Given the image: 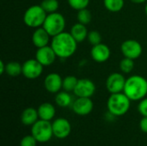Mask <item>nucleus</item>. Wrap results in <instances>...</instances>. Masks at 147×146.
Segmentation results:
<instances>
[{"instance_id": "nucleus-32", "label": "nucleus", "mask_w": 147, "mask_h": 146, "mask_svg": "<svg viewBox=\"0 0 147 146\" xmlns=\"http://www.w3.org/2000/svg\"><path fill=\"white\" fill-rule=\"evenodd\" d=\"M5 71H6V64L3 60H1L0 61V74L3 75Z\"/></svg>"}, {"instance_id": "nucleus-31", "label": "nucleus", "mask_w": 147, "mask_h": 146, "mask_svg": "<svg viewBox=\"0 0 147 146\" xmlns=\"http://www.w3.org/2000/svg\"><path fill=\"white\" fill-rule=\"evenodd\" d=\"M140 130H141L143 133H147V117H143V118L140 120Z\"/></svg>"}, {"instance_id": "nucleus-5", "label": "nucleus", "mask_w": 147, "mask_h": 146, "mask_svg": "<svg viewBox=\"0 0 147 146\" xmlns=\"http://www.w3.org/2000/svg\"><path fill=\"white\" fill-rule=\"evenodd\" d=\"M65 25L66 22L64 15L57 11L54 13L47 14L42 27L47 30L51 37H53L64 32Z\"/></svg>"}, {"instance_id": "nucleus-8", "label": "nucleus", "mask_w": 147, "mask_h": 146, "mask_svg": "<svg viewBox=\"0 0 147 146\" xmlns=\"http://www.w3.org/2000/svg\"><path fill=\"white\" fill-rule=\"evenodd\" d=\"M43 67L36 59H29L22 64V75L30 80L37 79L41 76Z\"/></svg>"}, {"instance_id": "nucleus-19", "label": "nucleus", "mask_w": 147, "mask_h": 146, "mask_svg": "<svg viewBox=\"0 0 147 146\" xmlns=\"http://www.w3.org/2000/svg\"><path fill=\"white\" fill-rule=\"evenodd\" d=\"M38 110L34 108H25L21 114V121L25 126H33L39 120Z\"/></svg>"}, {"instance_id": "nucleus-28", "label": "nucleus", "mask_w": 147, "mask_h": 146, "mask_svg": "<svg viewBox=\"0 0 147 146\" xmlns=\"http://www.w3.org/2000/svg\"><path fill=\"white\" fill-rule=\"evenodd\" d=\"M87 40H88V41H89L92 46H96V45H97V44L102 43V38L101 34H100L98 31H96V30H92V31H90V32H89L88 36H87Z\"/></svg>"}, {"instance_id": "nucleus-33", "label": "nucleus", "mask_w": 147, "mask_h": 146, "mask_svg": "<svg viewBox=\"0 0 147 146\" xmlns=\"http://www.w3.org/2000/svg\"><path fill=\"white\" fill-rule=\"evenodd\" d=\"M132 3H137V4H140V3H146L147 0H130Z\"/></svg>"}, {"instance_id": "nucleus-11", "label": "nucleus", "mask_w": 147, "mask_h": 146, "mask_svg": "<svg viewBox=\"0 0 147 146\" xmlns=\"http://www.w3.org/2000/svg\"><path fill=\"white\" fill-rule=\"evenodd\" d=\"M53 136L59 139H64L69 137L71 132V125L65 118H58L52 123Z\"/></svg>"}, {"instance_id": "nucleus-24", "label": "nucleus", "mask_w": 147, "mask_h": 146, "mask_svg": "<svg viewBox=\"0 0 147 146\" xmlns=\"http://www.w3.org/2000/svg\"><path fill=\"white\" fill-rule=\"evenodd\" d=\"M40 5L47 14L57 12L59 8V3L58 0H42Z\"/></svg>"}, {"instance_id": "nucleus-13", "label": "nucleus", "mask_w": 147, "mask_h": 146, "mask_svg": "<svg viewBox=\"0 0 147 146\" xmlns=\"http://www.w3.org/2000/svg\"><path fill=\"white\" fill-rule=\"evenodd\" d=\"M57 58L58 57L55 52L53 51V47L49 45L43 46V47L37 48V51L35 52V59L43 66L52 65L55 62Z\"/></svg>"}, {"instance_id": "nucleus-23", "label": "nucleus", "mask_w": 147, "mask_h": 146, "mask_svg": "<svg viewBox=\"0 0 147 146\" xmlns=\"http://www.w3.org/2000/svg\"><path fill=\"white\" fill-rule=\"evenodd\" d=\"M78 82V79L75 76H66L65 78H63V90L67 92H73Z\"/></svg>"}, {"instance_id": "nucleus-9", "label": "nucleus", "mask_w": 147, "mask_h": 146, "mask_svg": "<svg viewBox=\"0 0 147 146\" xmlns=\"http://www.w3.org/2000/svg\"><path fill=\"white\" fill-rule=\"evenodd\" d=\"M127 78L121 72L111 73L106 80V89L110 94L121 93L124 91Z\"/></svg>"}, {"instance_id": "nucleus-7", "label": "nucleus", "mask_w": 147, "mask_h": 146, "mask_svg": "<svg viewBox=\"0 0 147 146\" xmlns=\"http://www.w3.org/2000/svg\"><path fill=\"white\" fill-rule=\"evenodd\" d=\"M121 51L124 57L134 60L141 56L143 52V47L140 41L136 40L129 39L121 43Z\"/></svg>"}, {"instance_id": "nucleus-18", "label": "nucleus", "mask_w": 147, "mask_h": 146, "mask_svg": "<svg viewBox=\"0 0 147 146\" xmlns=\"http://www.w3.org/2000/svg\"><path fill=\"white\" fill-rule=\"evenodd\" d=\"M70 33L72 35V37L76 40V41L78 43H80L87 39L89 31L87 29L86 25L82 24L80 22H77L71 28Z\"/></svg>"}, {"instance_id": "nucleus-34", "label": "nucleus", "mask_w": 147, "mask_h": 146, "mask_svg": "<svg viewBox=\"0 0 147 146\" xmlns=\"http://www.w3.org/2000/svg\"><path fill=\"white\" fill-rule=\"evenodd\" d=\"M145 12H146V15H147V2L146 3V6H145Z\"/></svg>"}, {"instance_id": "nucleus-14", "label": "nucleus", "mask_w": 147, "mask_h": 146, "mask_svg": "<svg viewBox=\"0 0 147 146\" xmlns=\"http://www.w3.org/2000/svg\"><path fill=\"white\" fill-rule=\"evenodd\" d=\"M44 87L46 90L52 94H57L63 89V78L56 72L49 73L44 79Z\"/></svg>"}, {"instance_id": "nucleus-20", "label": "nucleus", "mask_w": 147, "mask_h": 146, "mask_svg": "<svg viewBox=\"0 0 147 146\" xmlns=\"http://www.w3.org/2000/svg\"><path fill=\"white\" fill-rule=\"evenodd\" d=\"M74 100L71 92H67L65 90H61L56 94L55 96V103L60 108H68L72 105Z\"/></svg>"}, {"instance_id": "nucleus-30", "label": "nucleus", "mask_w": 147, "mask_h": 146, "mask_svg": "<svg viewBox=\"0 0 147 146\" xmlns=\"http://www.w3.org/2000/svg\"><path fill=\"white\" fill-rule=\"evenodd\" d=\"M138 111L143 117H147V97L140 101L138 105Z\"/></svg>"}, {"instance_id": "nucleus-12", "label": "nucleus", "mask_w": 147, "mask_h": 146, "mask_svg": "<svg viewBox=\"0 0 147 146\" xmlns=\"http://www.w3.org/2000/svg\"><path fill=\"white\" fill-rule=\"evenodd\" d=\"M71 108L76 114L79 116H85L92 112L94 103L89 97H77L71 105Z\"/></svg>"}, {"instance_id": "nucleus-29", "label": "nucleus", "mask_w": 147, "mask_h": 146, "mask_svg": "<svg viewBox=\"0 0 147 146\" xmlns=\"http://www.w3.org/2000/svg\"><path fill=\"white\" fill-rule=\"evenodd\" d=\"M37 143L38 141L31 134V135H27L22 139L20 142V146H36Z\"/></svg>"}, {"instance_id": "nucleus-27", "label": "nucleus", "mask_w": 147, "mask_h": 146, "mask_svg": "<svg viewBox=\"0 0 147 146\" xmlns=\"http://www.w3.org/2000/svg\"><path fill=\"white\" fill-rule=\"evenodd\" d=\"M70 7L75 10H80L88 8L90 4V0H67Z\"/></svg>"}, {"instance_id": "nucleus-21", "label": "nucleus", "mask_w": 147, "mask_h": 146, "mask_svg": "<svg viewBox=\"0 0 147 146\" xmlns=\"http://www.w3.org/2000/svg\"><path fill=\"white\" fill-rule=\"evenodd\" d=\"M7 75L12 77H16L22 74V65L17 61H9L6 64V71Z\"/></svg>"}, {"instance_id": "nucleus-25", "label": "nucleus", "mask_w": 147, "mask_h": 146, "mask_svg": "<svg viewBox=\"0 0 147 146\" xmlns=\"http://www.w3.org/2000/svg\"><path fill=\"white\" fill-rule=\"evenodd\" d=\"M134 68V60L124 57L120 62V70L124 74H129Z\"/></svg>"}, {"instance_id": "nucleus-10", "label": "nucleus", "mask_w": 147, "mask_h": 146, "mask_svg": "<svg viewBox=\"0 0 147 146\" xmlns=\"http://www.w3.org/2000/svg\"><path fill=\"white\" fill-rule=\"evenodd\" d=\"M96 84L89 78L78 79L77 86L73 91L77 97H89L90 98L96 92Z\"/></svg>"}, {"instance_id": "nucleus-26", "label": "nucleus", "mask_w": 147, "mask_h": 146, "mask_svg": "<svg viewBox=\"0 0 147 146\" xmlns=\"http://www.w3.org/2000/svg\"><path fill=\"white\" fill-rule=\"evenodd\" d=\"M91 18H92L91 12L87 8L84 9H80L78 11V15H77L78 22L87 25L91 22Z\"/></svg>"}, {"instance_id": "nucleus-1", "label": "nucleus", "mask_w": 147, "mask_h": 146, "mask_svg": "<svg viewBox=\"0 0 147 146\" xmlns=\"http://www.w3.org/2000/svg\"><path fill=\"white\" fill-rule=\"evenodd\" d=\"M50 46L53 47L58 58L65 59L71 57L76 52L78 42L71 33L64 31L52 37Z\"/></svg>"}, {"instance_id": "nucleus-6", "label": "nucleus", "mask_w": 147, "mask_h": 146, "mask_svg": "<svg viewBox=\"0 0 147 146\" xmlns=\"http://www.w3.org/2000/svg\"><path fill=\"white\" fill-rule=\"evenodd\" d=\"M31 134L35 138L38 143H47L53 136V126L50 121L38 120L31 126Z\"/></svg>"}, {"instance_id": "nucleus-15", "label": "nucleus", "mask_w": 147, "mask_h": 146, "mask_svg": "<svg viewBox=\"0 0 147 146\" xmlns=\"http://www.w3.org/2000/svg\"><path fill=\"white\" fill-rule=\"evenodd\" d=\"M90 56L96 63H104L108 61L111 56L110 48L102 42L96 46H92L90 50Z\"/></svg>"}, {"instance_id": "nucleus-16", "label": "nucleus", "mask_w": 147, "mask_h": 146, "mask_svg": "<svg viewBox=\"0 0 147 146\" xmlns=\"http://www.w3.org/2000/svg\"><path fill=\"white\" fill-rule=\"evenodd\" d=\"M51 36L47 32V30L43 28H37L32 34V42L34 46L37 48L43 47L48 46L50 43Z\"/></svg>"}, {"instance_id": "nucleus-3", "label": "nucleus", "mask_w": 147, "mask_h": 146, "mask_svg": "<svg viewBox=\"0 0 147 146\" xmlns=\"http://www.w3.org/2000/svg\"><path fill=\"white\" fill-rule=\"evenodd\" d=\"M131 102L124 92L111 94L107 102L108 111L114 116H123L129 111Z\"/></svg>"}, {"instance_id": "nucleus-2", "label": "nucleus", "mask_w": 147, "mask_h": 146, "mask_svg": "<svg viewBox=\"0 0 147 146\" xmlns=\"http://www.w3.org/2000/svg\"><path fill=\"white\" fill-rule=\"evenodd\" d=\"M123 92L133 102L144 99L147 96V79L140 75L129 77L127 78Z\"/></svg>"}, {"instance_id": "nucleus-17", "label": "nucleus", "mask_w": 147, "mask_h": 146, "mask_svg": "<svg viewBox=\"0 0 147 146\" xmlns=\"http://www.w3.org/2000/svg\"><path fill=\"white\" fill-rule=\"evenodd\" d=\"M37 110H38L39 118L40 120H47V121L52 120L56 114L55 107L50 102L41 103L39 106V108H37Z\"/></svg>"}, {"instance_id": "nucleus-4", "label": "nucleus", "mask_w": 147, "mask_h": 146, "mask_svg": "<svg viewBox=\"0 0 147 146\" xmlns=\"http://www.w3.org/2000/svg\"><path fill=\"white\" fill-rule=\"evenodd\" d=\"M47 13L43 9L41 5H32L28 7L23 15V22L26 26L37 28L43 26V23L46 20Z\"/></svg>"}, {"instance_id": "nucleus-22", "label": "nucleus", "mask_w": 147, "mask_h": 146, "mask_svg": "<svg viewBox=\"0 0 147 146\" xmlns=\"http://www.w3.org/2000/svg\"><path fill=\"white\" fill-rule=\"evenodd\" d=\"M103 4L106 9L115 13L123 9L125 5V0H103Z\"/></svg>"}]
</instances>
